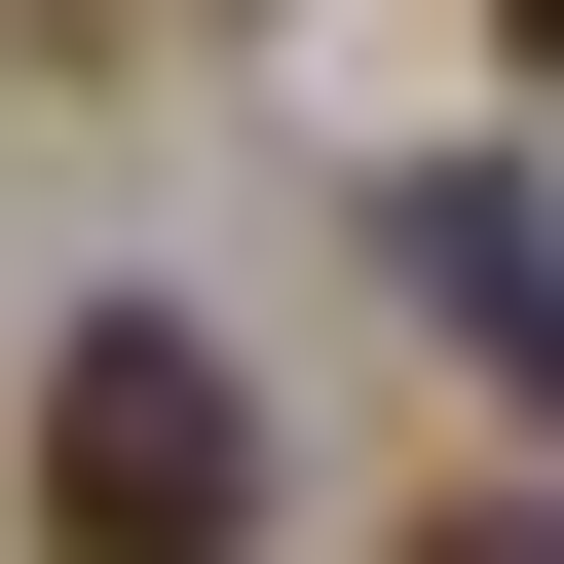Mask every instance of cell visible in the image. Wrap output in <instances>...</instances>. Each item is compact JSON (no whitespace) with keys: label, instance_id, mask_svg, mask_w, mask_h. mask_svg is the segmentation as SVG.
I'll list each match as a JSON object with an SVG mask.
<instances>
[{"label":"cell","instance_id":"obj_1","mask_svg":"<svg viewBox=\"0 0 564 564\" xmlns=\"http://www.w3.org/2000/svg\"><path fill=\"white\" fill-rule=\"evenodd\" d=\"M39 564H263V377L188 302H76L39 339Z\"/></svg>","mask_w":564,"mask_h":564},{"label":"cell","instance_id":"obj_2","mask_svg":"<svg viewBox=\"0 0 564 564\" xmlns=\"http://www.w3.org/2000/svg\"><path fill=\"white\" fill-rule=\"evenodd\" d=\"M414 302H452L489 377H564V263H527V188H414Z\"/></svg>","mask_w":564,"mask_h":564},{"label":"cell","instance_id":"obj_3","mask_svg":"<svg viewBox=\"0 0 564 564\" xmlns=\"http://www.w3.org/2000/svg\"><path fill=\"white\" fill-rule=\"evenodd\" d=\"M414 564H564V489H452V527H414Z\"/></svg>","mask_w":564,"mask_h":564},{"label":"cell","instance_id":"obj_4","mask_svg":"<svg viewBox=\"0 0 564 564\" xmlns=\"http://www.w3.org/2000/svg\"><path fill=\"white\" fill-rule=\"evenodd\" d=\"M527 39H564V0H527Z\"/></svg>","mask_w":564,"mask_h":564}]
</instances>
